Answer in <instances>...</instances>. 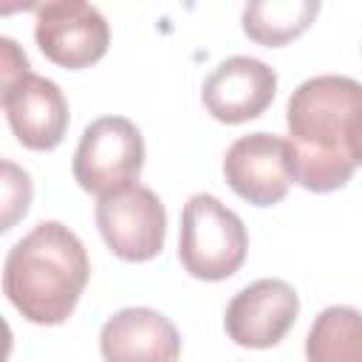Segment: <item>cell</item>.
Instances as JSON below:
<instances>
[{"instance_id": "1", "label": "cell", "mask_w": 362, "mask_h": 362, "mask_svg": "<svg viewBox=\"0 0 362 362\" xmlns=\"http://www.w3.org/2000/svg\"><path fill=\"white\" fill-rule=\"evenodd\" d=\"M362 110V82L351 76H311L288 99V150L294 181L311 192H331L351 181L356 164L348 136Z\"/></svg>"}, {"instance_id": "2", "label": "cell", "mask_w": 362, "mask_h": 362, "mask_svg": "<svg viewBox=\"0 0 362 362\" xmlns=\"http://www.w3.org/2000/svg\"><path fill=\"white\" fill-rule=\"evenodd\" d=\"M90 277L82 240L59 221L37 223L17 240L3 263V291L11 305L37 325L65 322Z\"/></svg>"}, {"instance_id": "3", "label": "cell", "mask_w": 362, "mask_h": 362, "mask_svg": "<svg viewBox=\"0 0 362 362\" xmlns=\"http://www.w3.org/2000/svg\"><path fill=\"white\" fill-rule=\"evenodd\" d=\"M249 249V235L243 221L221 204L215 195L198 192L184 204L181 212V266L198 280H226L232 277Z\"/></svg>"}, {"instance_id": "4", "label": "cell", "mask_w": 362, "mask_h": 362, "mask_svg": "<svg viewBox=\"0 0 362 362\" xmlns=\"http://www.w3.org/2000/svg\"><path fill=\"white\" fill-rule=\"evenodd\" d=\"M144 164V139L124 116H102L90 122L74 153L76 184L96 195H113L136 184Z\"/></svg>"}, {"instance_id": "5", "label": "cell", "mask_w": 362, "mask_h": 362, "mask_svg": "<svg viewBox=\"0 0 362 362\" xmlns=\"http://www.w3.org/2000/svg\"><path fill=\"white\" fill-rule=\"evenodd\" d=\"M96 226L116 257L141 263L161 252L167 235V212L150 187L133 184L99 198Z\"/></svg>"}, {"instance_id": "6", "label": "cell", "mask_w": 362, "mask_h": 362, "mask_svg": "<svg viewBox=\"0 0 362 362\" xmlns=\"http://www.w3.org/2000/svg\"><path fill=\"white\" fill-rule=\"evenodd\" d=\"M34 37L45 59L62 68H88L107 54L110 25L105 14L82 0H57L34 6Z\"/></svg>"}, {"instance_id": "7", "label": "cell", "mask_w": 362, "mask_h": 362, "mask_svg": "<svg viewBox=\"0 0 362 362\" xmlns=\"http://www.w3.org/2000/svg\"><path fill=\"white\" fill-rule=\"evenodd\" d=\"M223 175L226 184L255 206L283 201L294 181L288 139L274 133L240 136L223 156Z\"/></svg>"}, {"instance_id": "8", "label": "cell", "mask_w": 362, "mask_h": 362, "mask_svg": "<svg viewBox=\"0 0 362 362\" xmlns=\"http://www.w3.org/2000/svg\"><path fill=\"white\" fill-rule=\"evenodd\" d=\"M297 314V291L286 280L266 277L232 297L223 325L229 339L243 348H272L291 331Z\"/></svg>"}, {"instance_id": "9", "label": "cell", "mask_w": 362, "mask_h": 362, "mask_svg": "<svg viewBox=\"0 0 362 362\" xmlns=\"http://www.w3.org/2000/svg\"><path fill=\"white\" fill-rule=\"evenodd\" d=\"M0 105L17 141L28 150H54L68 130V99L59 85L25 74L11 88L0 90Z\"/></svg>"}, {"instance_id": "10", "label": "cell", "mask_w": 362, "mask_h": 362, "mask_svg": "<svg viewBox=\"0 0 362 362\" xmlns=\"http://www.w3.org/2000/svg\"><path fill=\"white\" fill-rule=\"evenodd\" d=\"M277 74L260 59L229 57L204 82V107L226 124H243L257 119L274 99Z\"/></svg>"}, {"instance_id": "11", "label": "cell", "mask_w": 362, "mask_h": 362, "mask_svg": "<svg viewBox=\"0 0 362 362\" xmlns=\"http://www.w3.org/2000/svg\"><path fill=\"white\" fill-rule=\"evenodd\" d=\"M105 362H178L181 337L175 325L153 308H124L99 334Z\"/></svg>"}, {"instance_id": "12", "label": "cell", "mask_w": 362, "mask_h": 362, "mask_svg": "<svg viewBox=\"0 0 362 362\" xmlns=\"http://www.w3.org/2000/svg\"><path fill=\"white\" fill-rule=\"evenodd\" d=\"M308 362H362V311L328 305L311 322L305 339Z\"/></svg>"}, {"instance_id": "13", "label": "cell", "mask_w": 362, "mask_h": 362, "mask_svg": "<svg viewBox=\"0 0 362 362\" xmlns=\"http://www.w3.org/2000/svg\"><path fill=\"white\" fill-rule=\"evenodd\" d=\"M320 14L317 0H269L243 8V31L249 40L277 48L300 37Z\"/></svg>"}, {"instance_id": "14", "label": "cell", "mask_w": 362, "mask_h": 362, "mask_svg": "<svg viewBox=\"0 0 362 362\" xmlns=\"http://www.w3.org/2000/svg\"><path fill=\"white\" fill-rule=\"evenodd\" d=\"M31 204V178L25 170L14 167L11 161H3V229H11L17 218L25 215Z\"/></svg>"}, {"instance_id": "15", "label": "cell", "mask_w": 362, "mask_h": 362, "mask_svg": "<svg viewBox=\"0 0 362 362\" xmlns=\"http://www.w3.org/2000/svg\"><path fill=\"white\" fill-rule=\"evenodd\" d=\"M25 74H31V65H28L25 54L20 51V45L8 37H0V90L11 88Z\"/></svg>"}, {"instance_id": "16", "label": "cell", "mask_w": 362, "mask_h": 362, "mask_svg": "<svg viewBox=\"0 0 362 362\" xmlns=\"http://www.w3.org/2000/svg\"><path fill=\"white\" fill-rule=\"evenodd\" d=\"M348 153L354 158V164H362V110L356 113L354 124H351V136H348Z\"/></svg>"}]
</instances>
